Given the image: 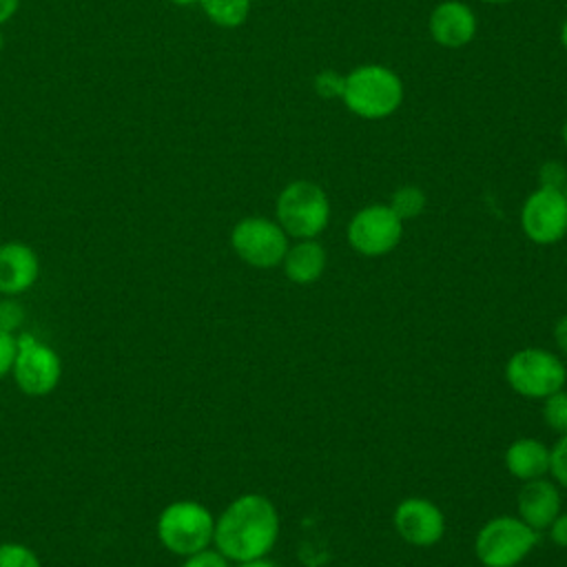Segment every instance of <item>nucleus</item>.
<instances>
[{
	"mask_svg": "<svg viewBox=\"0 0 567 567\" xmlns=\"http://www.w3.org/2000/svg\"><path fill=\"white\" fill-rule=\"evenodd\" d=\"M279 538V512L264 494H241L215 516L213 547L230 563L264 558Z\"/></svg>",
	"mask_w": 567,
	"mask_h": 567,
	"instance_id": "f257e3e1",
	"label": "nucleus"
},
{
	"mask_svg": "<svg viewBox=\"0 0 567 567\" xmlns=\"http://www.w3.org/2000/svg\"><path fill=\"white\" fill-rule=\"evenodd\" d=\"M155 534L164 549L186 558L213 545L215 516L204 503L179 498L159 512Z\"/></svg>",
	"mask_w": 567,
	"mask_h": 567,
	"instance_id": "f03ea898",
	"label": "nucleus"
},
{
	"mask_svg": "<svg viewBox=\"0 0 567 567\" xmlns=\"http://www.w3.org/2000/svg\"><path fill=\"white\" fill-rule=\"evenodd\" d=\"M341 97L354 115L365 120H381L401 106L403 84L399 75L388 66L363 64L346 75Z\"/></svg>",
	"mask_w": 567,
	"mask_h": 567,
	"instance_id": "7ed1b4c3",
	"label": "nucleus"
},
{
	"mask_svg": "<svg viewBox=\"0 0 567 567\" xmlns=\"http://www.w3.org/2000/svg\"><path fill=\"white\" fill-rule=\"evenodd\" d=\"M540 532L518 516H494L481 525L474 538V554L483 567H516L538 545Z\"/></svg>",
	"mask_w": 567,
	"mask_h": 567,
	"instance_id": "20e7f679",
	"label": "nucleus"
},
{
	"mask_svg": "<svg viewBox=\"0 0 567 567\" xmlns=\"http://www.w3.org/2000/svg\"><path fill=\"white\" fill-rule=\"evenodd\" d=\"M275 215L288 237L317 239L330 221V202L319 184L297 179L279 193Z\"/></svg>",
	"mask_w": 567,
	"mask_h": 567,
	"instance_id": "39448f33",
	"label": "nucleus"
},
{
	"mask_svg": "<svg viewBox=\"0 0 567 567\" xmlns=\"http://www.w3.org/2000/svg\"><path fill=\"white\" fill-rule=\"evenodd\" d=\"M567 368L558 354L545 348L516 350L505 363L507 385L525 399H545L565 388Z\"/></svg>",
	"mask_w": 567,
	"mask_h": 567,
	"instance_id": "423d86ee",
	"label": "nucleus"
},
{
	"mask_svg": "<svg viewBox=\"0 0 567 567\" xmlns=\"http://www.w3.org/2000/svg\"><path fill=\"white\" fill-rule=\"evenodd\" d=\"M11 377L18 390L27 396L51 394L62 379V359L44 341L31 332L16 334V359L11 365Z\"/></svg>",
	"mask_w": 567,
	"mask_h": 567,
	"instance_id": "0eeeda50",
	"label": "nucleus"
},
{
	"mask_svg": "<svg viewBox=\"0 0 567 567\" xmlns=\"http://www.w3.org/2000/svg\"><path fill=\"white\" fill-rule=\"evenodd\" d=\"M230 246L235 255L252 268H275L284 261L288 250V235L268 217H244L230 230Z\"/></svg>",
	"mask_w": 567,
	"mask_h": 567,
	"instance_id": "6e6552de",
	"label": "nucleus"
},
{
	"mask_svg": "<svg viewBox=\"0 0 567 567\" xmlns=\"http://www.w3.org/2000/svg\"><path fill=\"white\" fill-rule=\"evenodd\" d=\"M403 237V219L388 204H370L357 210L348 224V244L363 257L392 252Z\"/></svg>",
	"mask_w": 567,
	"mask_h": 567,
	"instance_id": "1a4fd4ad",
	"label": "nucleus"
},
{
	"mask_svg": "<svg viewBox=\"0 0 567 567\" xmlns=\"http://www.w3.org/2000/svg\"><path fill=\"white\" fill-rule=\"evenodd\" d=\"M520 228L538 246L560 241L567 233V195L538 186L520 208Z\"/></svg>",
	"mask_w": 567,
	"mask_h": 567,
	"instance_id": "9d476101",
	"label": "nucleus"
},
{
	"mask_svg": "<svg viewBox=\"0 0 567 567\" xmlns=\"http://www.w3.org/2000/svg\"><path fill=\"white\" fill-rule=\"evenodd\" d=\"M396 534L414 547H432L445 534V516L441 507L423 496L403 498L392 514Z\"/></svg>",
	"mask_w": 567,
	"mask_h": 567,
	"instance_id": "9b49d317",
	"label": "nucleus"
},
{
	"mask_svg": "<svg viewBox=\"0 0 567 567\" xmlns=\"http://www.w3.org/2000/svg\"><path fill=\"white\" fill-rule=\"evenodd\" d=\"M40 277V259L24 241L0 244V295L13 299L35 286Z\"/></svg>",
	"mask_w": 567,
	"mask_h": 567,
	"instance_id": "f8f14e48",
	"label": "nucleus"
},
{
	"mask_svg": "<svg viewBox=\"0 0 567 567\" xmlns=\"http://www.w3.org/2000/svg\"><path fill=\"white\" fill-rule=\"evenodd\" d=\"M518 518H523L536 532L549 527V523L560 514V492L554 481L534 478L525 481L516 494Z\"/></svg>",
	"mask_w": 567,
	"mask_h": 567,
	"instance_id": "ddd939ff",
	"label": "nucleus"
},
{
	"mask_svg": "<svg viewBox=\"0 0 567 567\" xmlns=\"http://www.w3.org/2000/svg\"><path fill=\"white\" fill-rule=\"evenodd\" d=\"M476 33V18L474 11L458 2L445 0L434 7L430 16V35L434 42L447 49L465 47Z\"/></svg>",
	"mask_w": 567,
	"mask_h": 567,
	"instance_id": "4468645a",
	"label": "nucleus"
},
{
	"mask_svg": "<svg viewBox=\"0 0 567 567\" xmlns=\"http://www.w3.org/2000/svg\"><path fill=\"white\" fill-rule=\"evenodd\" d=\"M505 467L520 483L543 478L549 474V447L534 436H520L507 445Z\"/></svg>",
	"mask_w": 567,
	"mask_h": 567,
	"instance_id": "2eb2a0df",
	"label": "nucleus"
},
{
	"mask_svg": "<svg viewBox=\"0 0 567 567\" xmlns=\"http://www.w3.org/2000/svg\"><path fill=\"white\" fill-rule=\"evenodd\" d=\"M328 264L326 248L317 239H297L284 255V275L299 286H308L321 279Z\"/></svg>",
	"mask_w": 567,
	"mask_h": 567,
	"instance_id": "dca6fc26",
	"label": "nucleus"
},
{
	"mask_svg": "<svg viewBox=\"0 0 567 567\" xmlns=\"http://www.w3.org/2000/svg\"><path fill=\"white\" fill-rule=\"evenodd\" d=\"M210 22L219 27H239L250 11V0H199Z\"/></svg>",
	"mask_w": 567,
	"mask_h": 567,
	"instance_id": "f3484780",
	"label": "nucleus"
},
{
	"mask_svg": "<svg viewBox=\"0 0 567 567\" xmlns=\"http://www.w3.org/2000/svg\"><path fill=\"white\" fill-rule=\"evenodd\" d=\"M403 221L414 219L425 208V193L419 186H401L392 193V199L388 204Z\"/></svg>",
	"mask_w": 567,
	"mask_h": 567,
	"instance_id": "a211bd4d",
	"label": "nucleus"
},
{
	"mask_svg": "<svg viewBox=\"0 0 567 567\" xmlns=\"http://www.w3.org/2000/svg\"><path fill=\"white\" fill-rule=\"evenodd\" d=\"M543 421L556 434L567 432V390L565 388L543 399Z\"/></svg>",
	"mask_w": 567,
	"mask_h": 567,
	"instance_id": "6ab92c4d",
	"label": "nucleus"
},
{
	"mask_svg": "<svg viewBox=\"0 0 567 567\" xmlns=\"http://www.w3.org/2000/svg\"><path fill=\"white\" fill-rule=\"evenodd\" d=\"M0 567H42L40 556L24 543L4 540L0 543Z\"/></svg>",
	"mask_w": 567,
	"mask_h": 567,
	"instance_id": "aec40b11",
	"label": "nucleus"
},
{
	"mask_svg": "<svg viewBox=\"0 0 567 567\" xmlns=\"http://www.w3.org/2000/svg\"><path fill=\"white\" fill-rule=\"evenodd\" d=\"M549 476L556 485L567 487V432L549 447Z\"/></svg>",
	"mask_w": 567,
	"mask_h": 567,
	"instance_id": "412c9836",
	"label": "nucleus"
},
{
	"mask_svg": "<svg viewBox=\"0 0 567 567\" xmlns=\"http://www.w3.org/2000/svg\"><path fill=\"white\" fill-rule=\"evenodd\" d=\"M182 567H230V560L219 549H215L210 545L206 549H199V551L186 556Z\"/></svg>",
	"mask_w": 567,
	"mask_h": 567,
	"instance_id": "4be33fe9",
	"label": "nucleus"
},
{
	"mask_svg": "<svg viewBox=\"0 0 567 567\" xmlns=\"http://www.w3.org/2000/svg\"><path fill=\"white\" fill-rule=\"evenodd\" d=\"M13 359H16V334L0 326V379L11 374Z\"/></svg>",
	"mask_w": 567,
	"mask_h": 567,
	"instance_id": "5701e85b",
	"label": "nucleus"
},
{
	"mask_svg": "<svg viewBox=\"0 0 567 567\" xmlns=\"http://www.w3.org/2000/svg\"><path fill=\"white\" fill-rule=\"evenodd\" d=\"M343 84H346V78L334 73V71H323L317 75L315 80V89L319 95L323 97H334V95H343Z\"/></svg>",
	"mask_w": 567,
	"mask_h": 567,
	"instance_id": "b1692460",
	"label": "nucleus"
},
{
	"mask_svg": "<svg viewBox=\"0 0 567 567\" xmlns=\"http://www.w3.org/2000/svg\"><path fill=\"white\" fill-rule=\"evenodd\" d=\"M538 179H540V186H543V188L563 190V186H565V182H567V173H565V168H563L560 164L547 162V164H543Z\"/></svg>",
	"mask_w": 567,
	"mask_h": 567,
	"instance_id": "393cba45",
	"label": "nucleus"
},
{
	"mask_svg": "<svg viewBox=\"0 0 567 567\" xmlns=\"http://www.w3.org/2000/svg\"><path fill=\"white\" fill-rule=\"evenodd\" d=\"M545 532L549 534V540H551L554 545L567 547V514L560 512V514L549 523V527H547Z\"/></svg>",
	"mask_w": 567,
	"mask_h": 567,
	"instance_id": "a878e982",
	"label": "nucleus"
},
{
	"mask_svg": "<svg viewBox=\"0 0 567 567\" xmlns=\"http://www.w3.org/2000/svg\"><path fill=\"white\" fill-rule=\"evenodd\" d=\"M554 343H556L558 350L567 357V315H563V317L554 323Z\"/></svg>",
	"mask_w": 567,
	"mask_h": 567,
	"instance_id": "bb28decb",
	"label": "nucleus"
},
{
	"mask_svg": "<svg viewBox=\"0 0 567 567\" xmlns=\"http://www.w3.org/2000/svg\"><path fill=\"white\" fill-rule=\"evenodd\" d=\"M20 9V0H0V27L13 18V13Z\"/></svg>",
	"mask_w": 567,
	"mask_h": 567,
	"instance_id": "cd10ccee",
	"label": "nucleus"
},
{
	"mask_svg": "<svg viewBox=\"0 0 567 567\" xmlns=\"http://www.w3.org/2000/svg\"><path fill=\"white\" fill-rule=\"evenodd\" d=\"M235 567H279L277 563L268 560L266 556L264 558H255V560H246V563H237Z\"/></svg>",
	"mask_w": 567,
	"mask_h": 567,
	"instance_id": "c85d7f7f",
	"label": "nucleus"
},
{
	"mask_svg": "<svg viewBox=\"0 0 567 567\" xmlns=\"http://www.w3.org/2000/svg\"><path fill=\"white\" fill-rule=\"evenodd\" d=\"M560 40H563V47L567 49V18L563 22V29H560Z\"/></svg>",
	"mask_w": 567,
	"mask_h": 567,
	"instance_id": "c756f323",
	"label": "nucleus"
},
{
	"mask_svg": "<svg viewBox=\"0 0 567 567\" xmlns=\"http://www.w3.org/2000/svg\"><path fill=\"white\" fill-rule=\"evenodd\" d=\"M173 4H177V7H188V4H193V2H199V0H171Z\"/></svg>",
	"mask_w": 567,
	"mask_h": 567,
	"instance_id": "7c9ffc66",
	"label": "nucleus"
},
{
	"mask_svg": "<svg viewBox=\"0 0 567 567\" xmlns=\"http://www.w3.org/2000/svg\"><path fill=\"white\" fill-rule=\"evenodd\" d=\"M563 140H565V144H567V122L563 124Z\"/></svg>",
	"mask_w": 567,
	"mask_h": 567,
	"instance_id": "2f4dec72",
	"label": "nucleus"
},
{
	"mask_svg": "<svg viewBox=\"0 0 567 567\" xmlns=\"http://www.w3.org/2000/svg\"><path fill=\"white\" fill-rule=\"evenodd\" d=\"M483 2H489V4H501V2H509V0H483Z\"/></svg>",
	"mask_w": 567,
	"mask_h": 567,
	"instance_id": "473e14b6",
	"label": "nucleus"
},
{
	"mask_svg": "<svg viewBox=\"0 0 567 567\" xmlns=\"http://www.w3.org/2000/svg\"><path fill=\"white\" fill-rule=\"evenodd\" d=\"M2 44H4V38H2V31H0V49H2Z\"/></svg>",
	"mask_w": 567,
	"mask_h": 567,
	"instance_id": "72a5a7b5",
	"label": "nucleus"
},
{
	"mask_svg": "<svg viewBox=\"0 0 567 567\" xmlns=\"http://www.w3.org/2000/svg\"><path fill=\"white\" fill-rule=\"evenodd\" d=\"M2 303H4V301H2V295H0V312H2Z\"/></svg>",
	"mask_w": 567,
	"mask_h": 567,
	"instance_id": "f704fd0d",
	"label": "nucleus"
},
{
	"mask_svg": "<svg viewBox=\"0 0 567 567\" xmlns=\"http://www.w3.org/2000/svg\"><path fill=\"white\" fill-rule=\"evenodd\" d=\"M565 385H567V379H565Z\"/></svg>",
	"mask_w": 567,
	"mask_h": 567,
	"instance_id": "c9c22d12",
	"label": "nucleus"
}]
</instances>
